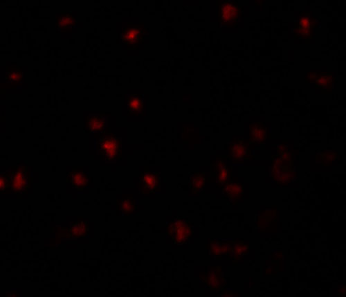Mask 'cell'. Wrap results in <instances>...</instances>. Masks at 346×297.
I'll list each match as a JSON object with an SVG mask.
<instances>
[{"label": "cell", "mask_w": 346, "mask_h": 297, "mask_svg": "<svg viewBox=\"0 0 346 297\" xmlns=\"http://www.w3.org/2000/svg\"><path fill=\"white\" fill-rule=\"evenodd\" d=\"M67 181L78 192H82L89 186V176L83 167L73 168L72 171L67 173Z\"/></svg>", "instance_id": "11"}, {"label": "cell", "mask_w": 346, "mask_h": 297, "mask_svg": "<svg viewBox=\"0 0 346 297\" xmlns=\"http://www.w3.org/2000/svg\"><path fill=\"white\" fill-rule=\"evenodd\" d=\"M219 21L223 26L236 27L243 15V7L235 0L218 1Z\"/></svg>", "instance_id": "3"}, {"label": "cell", "mask_w": 346, "mask_h": 297, "mask_svg": "<svg viewBox=\"0 0 346 297\" xmlns=\"http://www.w3.org/2000/svg\"><path fill=\"white\" fill-rule=\"evenodd\" d=\"M200 278L212 291L222 292L227 286V281L225 278L222 277L220 266L212 267L208 273H201Z\"/></svg>", "instance_id": "9"}, {"label": "cell", "mask_w": 346, "mask_h": 297, "mask_svg": "<svg viewBox=\"0 0 346 297\" xmlns=\"http://www.w3.org/2000/svg\"><path fill=\"white\" fill-rule=\"evenodd\" d=\"M89 235V225L84 220L79 219L75 223H71L67 228H61V232L58 234L59 238L78 239L86 238Z\"/></svg>", "instance_id": "10"}, {"label": "cell", "mask_w": 346, "mask_h": 297, "mask_svg": "<svg viewBox=\"0 0 346 297\" xmlns=\"http://www.w3.org/2000/svg\"><path fill=\"white\" fill-rule=\"evenodd\" d=\"M139 190L142 194H154L161 189L159 172L145 171L139 174Z\"/></svg>", "instance_id": "7"}, {"label": "cell", "mask_w": 346, "mask_h": 297, "mask_svg": "<svg viewBox=\"0 0 346 297\" xmlns=\"http://www.w3.org/2000/svg\"><path fill=\"white\" fill-rule=\"evenodd\" d=\"M193 223L187 217L177 216L169 223L167 235L174 244H185L194 234Z\"/></svg>", "instance_id": "2"}, {"label": "cell", "mask_w": 346, "mask_h": 297, "mask_svg": "<svg viewBox=\"0 0 346 297\" xmlns=\"http://www.w3.org/2000/svg\"><path fill=\"white\" fill-rule=\"evenodd\" d=\"M345 291L346 290H345V286H343V287H342L341 289H340L339 293V296H341L342 294L345 295Z\"/></svg>", "instance_id": "28"}, {"label": "cell", "mask_w": 346, "mask_h": 297, "mask_svg": "<svg viewBox=\"0 0 346 297\" xmlns=\"http://www.w3.org/2000/svg\"><path fill=\"white\" fill-rule=\"evenodd\" d=\"M233 241H222L211 240L209 245V249L212 254L216 256H221L227 254L231 249Z\"/></svg>", "instance_id": "22"}, {"label": "cell", "mask_w": 346, "mask_h": 297, "mask_svg": "<svg viewBox=\"0 0 346 297\" xmlns=\"http://www.w3.org/2000/svg\"><path fill=\"white\" fill-rule=\"evenodd\" d=\"M107 121L100 115H89L86 117V128L90 132H100L105 129Z\"/></svg>", "instance_id": "15"}, {"label": "cell", "mask_w": 346, "mask_h": 297, "mask_svg": "<svg viewBox=\"0 0 346 297\" xmlns=\"http://www.w3.org/2000/svg\"><path fill=\"white\" fill-rule=\"evenodd\" d=\"M336 82V78H334L332 73L321 72L318 78L315 80L316 88L322 90L323 93H331L332 86Z\"/></svg>", "instance_id": "16"}, {"label": "cell", "mask_w": 346, "mask_h": 297, "mask_svg": "<svg viewBox=\"0 0 346 297\" xmlns=\"http://www.w3.org/2000/svg\"><path fill=\"white\" fill-rule=\"evenodd\" d=\"M268 128L265 123L256 122L249 125V136L251 144H263L267 140Z\"/></svg>", "instance_id": "13"}, {"label": "cell", "mask_w": 346, "mask_h": 297, "mask_svg": "<svg viewBox=\"0 0 346 297\" xmlns=\"http://www.w3.org/2000/svg\"><path fill=\"white\" fill-rule=\"evenodd\" d=\"M10 173L9 171L0 175V192L4 193L7 189H10Z\"/></svg>", "instance_id": "26"}, {"label": "cell", "mask_w": 346, "mask_h": 297, "mask_svg": "<svg viewBox=\"0 0 346 297\" xmlns=\"http://www.w3.org/2000/svg\"><path fill=\"white\" fill-rule=\"evenodd\" d=\"M231 169L232 168L228 167L227 163L222 160L211 163V174L217 179L220 184L224 185L229 182L231 176Z\"/></svg>", "instance_id": "12"}, {"label": "cell", "mask_w": 346, "mask_h": 297, "mask_svg": "<svg viewBox=\"0 0 346 297\" xmlns=\"http://www.w3.org/2000/svg\"><path fill=\"white\" fill-rule=\"evenodd\" d=\"M10 173V190L15 194H23L30 188V177L28 169L24 166L11 167Z\"/></svg>", "instance_id": "5"}, {"label": "cell", "mask_w": 346, "mask_h": 297, "mask_svg": "<svg viewBox=\"0 0 346 297\" xmlns=\"http://www.w3.org/2000/svg\"><path fill=\"white\" fill-rule=\"evenodd\" d=\"M295 176V173L293 171H287L279 167L274 166L272 179L277 183V184H287L291 182Z\"/></svg>", "instance_id": "18"}, {"label": "cell", "mask_w": 346, "mask_h": 297, "mask_svg": "<svg viewBox=\"0 0 346 297\" xmlns=\"http://www.w3.org/2000/svg\"><path fill=\"white\" fill-rule=\"evenodd\" d=\"M223 192L230 199L239 200L244 193V185L239 182H227L224 184Z\"/></svg>", "instance_id": "20"}, {"label": "cell", "mask_w": 346, "mask_h": 297, "mask_svg": "<svg viewBox=\"0 0 346 297\" xmlns=\"http://www.w3.org/2000/svg\"><path fill=\"white\" fill-rule=\"evenodd\" d=\"M76 23V17L70 13L63 12L61 16L56 17V27L61 32H67Z\"/></svg>", "instance_id": "21"}, {"label": "cell", "mask_w": 346, "mask_h": 297, "mask_svg": "<svg viewBox=\"0 0 346 297\" xmlns=\"http://www.w3.org/2000/svg\"><path fill=\"white\" fill-rule=\"evenodd\" d=\"M317 23V17L312 16L310 11H301L299 20L295 23V38L312 39Z\"/></svg>", "instance_id": "6"}, {"label": "cell", "mask_w": 346, "mask_h": 297, "mask_svg": "<svg viewBox=\"0 0 346 297\" xmlns=\"http://www.w3.org/2000/svg\"><path fill=\"white\" fill-rule=\"evenodd\" d=\"M22 79L23 72L20 67H11L8 68L7 78H6L8 82L18 84V83L22 82Z\"/></svg>", "instance_id": "24"}, {"label": "cell", "mask_w": 346, "mask_h": 297, "mask_svg": "<svg viewBox=\"0 0 346 297\" xmlns=\"http://www.w3.org/2000/svg\"><path fill=\"white\" fill-rule=\"evenodd\" d=\"M190 188L191 194H199L204 190L206 184V177L204 172H194L191 173L190 177Z\"/></svg>", "instance_id": "19"}, {"label": "cell", "mask_w": 346, "mask_h": 297, "mask_svg": "<svg viewBox=\"0 0 346 297\" xmlns=\"http://www.w3.org/2000/svg\"><path fill=\"white\" fill-rule=\"evenodd\" d=\"M120 206V210L122 212L123 215H130L137 210L136 201L132 196L127 197L121 200L118 201Z\"/></svg>", "instance_id": "23"}, {"label": "cell", "mask_w": 346, "mask_h": 297, "mask_svg": "<svg viewBox=\"0 0 346 297\" xmlns=\"http://www.w3.org/2000/svg\"><path fill=\"white\" fill-rule=\"evenodd\" d=\"M320 157L323 165L330 166L332 161L337 159L338 153L337 152H323Z\"/></svg>", "instance_id": "25"}, {"label": "cell", "mask_w": 346, "mask_h": 297, "mask_svg": "<svg viewBox=\"0 0 346 297\" xmlns=\"http://www.w3.org/2000/svg\"><path fill=\"white\" fill-rule=\"evenodd\" d=\"M249 251V246L244 241H233L229 252H228V259L239 260L243 256L246 255Z\"/></svg>", "instance_id": "17"}, {"label": "cell", "mask_w": 346, "mask_h": 297, "mask_svg": "<svg viewBox=\"0 0 346 297\" xmlns=\"http://www.w3.org/2000/svg\"><path fill=\"white\" fill-rule=\"evenodd\" d=\"M250 140L246 139H235L229 145V159L233 161H244L254 159L251 155L249 145Z\"/></svg>", "instance_id": "8"}, {"label": "cell", "mask_w": 346, "mask_h": 297, "mask_svg": "<svg viewBox=\"0 0 346 297\" xmlns=\"http://www.w3.org/2000/svg\"><path fill=\"white\" fill-rule=\"evenodd\" d=\"M96 145L101 161L117 162L122 159V139L115 134H100L96 140Z\"/></svg>", "instance_id": "1"}, {"label": "cell", "mask_w": 346, "mask_h": 297, "mask_svg": "<svg viewBox=\"0 0 346 297\" xmlns=\"http://www.w3.org/2000/svg\"><path fill=\"white\" fill-rule=\"evenodd\" d=\"M320 74L321 72H317V71H315V72H307V77L305 78V82H315V80L320 76Z\"/></svg>", "instance_id": "27"}, {"label": "cell", "mask_w": 346, "mask_h": 297, "mask_svg": "<svg viewBox=\"0 0 346 297\" xmlns=\"http://www.w3.org/2000/svg\"><path fill=\"white\" fill-rule=\"evenodd\" d=\"M148 35L149 30L144 24H128L121 34V40L129 49H135Z\"/></svg>", "instance_id": "4"}, {"label": "cell", "mask_w": 346, "mask_h": 297, "mask_svg": "<svg viewBox=\"0 0 346 297\" xmlns=\"http://www.w3.org/2000/svg\"><path fill=\"white\" fill-rule=\"evenodd\" d=\"M144 96L142 94H130L127 97L128 115L133 117H140L144 115Z\"/></svg>", "instance_id": "14"}]
</instances>
